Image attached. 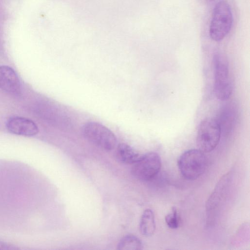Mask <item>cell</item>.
Wrapping results in <instances>:
<instances>
[{
	"label": "cell",
	"instance_id": "10",
	"mask_svg": "<svg viewBox=\"0 0 250 250\" xmlns=\"http://www.w3.org/2000/svg\"><path fill=\"white\" fill-rule=\"evenodd\" d=\"M140 233L145 236L152 235L155 230L154 214L150 209H146L143 212L139 223Z\"/></svg>",
	"mask_w": 250,
	"mask_h": 250
},
{
	"label": "cell",
	"instance_id": "9",
	"mask_svg": "<svg viewBox=\"0 0 250 250\" xmlns=\"http://www.w3.org/2000/svg\"><path fill=\"white\" fill-rule=\"evenodd\" d=\"M117 155L121 162L127 164H135L142 155L131 146L125 143L120 144L118 146Z\"/></svg>",
	"mask_w": 250,
	"mask_h": 250
},
{
	"label": "cell",
	"instance_id": "2",
	"mask_svg": "<svg viewBox=\"0 0 250 250\" xmlns=\"http://www.w3.org/2000/svg\"><path fill=\"white\" fill-rule=\"evenodd\" d=\"M206 158L199 149H191L185 151L178 160L179 169L186 179L194 180L199 177L206 167Z\"/></svg>",
	"mask_w": 250,
	"mask_h": 250
},
{
	"label": "cell",
	"instance_id": "5",
	"mask_svg": "<svg viewBox=\"0 0 250 250\" xmlns=\"http://www.w3.org/2000/svg\"><path fill=\"white\" fill-rule=\"evenodd\" d=\"M221 133V126L216 120L208 118L203 120L199 125L197 134L198 149L203 152L214 150L219 142Z\"/></svg>",
	"mask_w": 250,
	"mask_h": 250
},
{
	"label": "cell",
	"instance_id": "8",
	"mask_svg": "<svg viewBox=\"0 0 250 250\" xmlns=\"http://www.w3.org/2000/svg\"><path fill=\"white\" fill-rule=\"evenodd\" d=\"M0 88L15 95H19L21 92L19 78L15 70L8 66H0Z\"/></svg>",
	"mask_w": 250,
	"mask_h": 250
},
{
	"label": "cell",
	"instance_id": "13",
	"mask_svg": "<svg viewBox=\"0 0 250 250\" xmlns=\"http://www.w3.org/2000/svg\"><path fill=\"white\" fill-rule=\"evenodd\" d=\"M17 249L16 247L10 245L8 244L0 242V250H16Z\"/></svg>",
	"mask_w": 250,
	"mask_h": 250
},
{
	"label": "cell",
	"instance_id": "1",
	"mask_svg": "<svg viewBox=\"0 0 250 250\" xmlns=\"http://www.w3.org/2000/svg\"><path fill=\"white\" fill-rule=\"evenodd\" d=\"M233 23V15L229 4L221 0L215 5L209 28L210 38L216 42L222 40L229 32Z\"/></svg>",
	"mask_w": 250,
	"mask_h": 250
},
{
	"label": "cell",
	"instance_id": "12",
	"mask_svg": "<svg viewBox=\"0 0 250 250\" xmlns=\"http://www.w3.org/2000/svg\"><path fill=\"white\" fill-rule=\"evenodd\" d=\"M165 221L167 226L171 229H175L178 227L179 220L176 208H172L171 211L166 216Z\"/></svg>",
	"mask_w": 250,
	"mask_h": 250
},
{
	"label": "cell",
	"instance_id": "4",
	"mask_svg": "<svg viewBox=\"0 0 250 250\" xmlns=\"http://www.w3.org/2000/svg\"><path fill=\"white\" fill-rule=\"evenodd\" d=\"M82 132L87 141L103 150L111 151L116 146L117 141L114 134L100 123H86L83 126Z\"/></svg>",
	"mask_w": 250,
	"mask_h": 250
},
{
	"label": "cell",
	"instance_id": "11",
	"mask_svg": "<svg viewBox=\"0 0 250 250\" xmlns=\"http://www.w3.org/2000/svg\"><path fill=\"white\" fill-rule=\"evenodd\" d=\"M117 249L120 250H140L143 249V244L136 236L127 234L120 240Z\"/></svg>",
	"mask_w": 250,
	"mask_h": 250
},
{
	"label": "cell",
	"instance_id": "3",
	"mask_svg": "<svg viewBox=\"0 0 250 250\" xmlns=\"http://www.w3.org/2000/svg\"><path fill=\"white\" fill-rule=\"evenodd\" d=\"M213 62L214 94L218 99L221 101L227 100L232 92V85L229 77L228 62L220 54L214 55Z\"/></svg>",
	"mask_w": 250,
	"mask_h": 250
},
{
	"label": "cell",
	"instance_id": "6",
	"mask_svg": "<svg viewBox=\"0 0 250 250\" xmlns=\"http://www.w3.org/2000/svg\"><path fill=\"white\" fill-rule=\"evenodd\" d=\"M161 167V161L159 155L156 152H150L141 155L133 164L131 172L138 180L147 181L158 173Z\"/></svg>",
	"mask_w": 250,
	"mask_h": 250
},
{
	"label": "cell",
	"instance_id": "7",
	"mask_svg": "<svg viewBox=\"0 0 250 250\" xmlns=\"http://www.w3.org/2000/svg\"><path fill=\"white\" fill-rule=\"evenodd\" d=\"M6 128L11 133L24 136H34L39 132L38 126L33 121L21 117L9 118L6 123Z\"/></svg>",
	"mask_w": 250,
	"mask_h": 250
}]
</instances>
